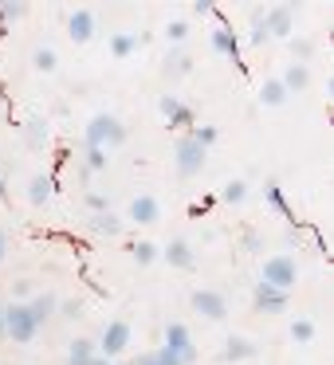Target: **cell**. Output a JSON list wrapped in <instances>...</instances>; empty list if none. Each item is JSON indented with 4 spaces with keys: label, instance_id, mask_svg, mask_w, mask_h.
<instances>
[{
    "label": "cell",
    "instance_id": "6da1fadb",
    "mask_svg": "<svg viewBox=\"0 0 334 365\" xmlns=\"http://www.w3.org/2000/svg\"><path fill=\"white\" fill-rule=\"evenodd\" d=\"M126 142V126H122L114 114H95V118L87 122V134H83V145L87 150H106L111 153L114 145Z\"/></svg>",
    "mask_w": 334,
    "mask_h": 365
},
{
    "label": "cell",
    "instance_id": "9c48e42d",
    "mask_svg": "<svg viewBox=\"0 0 334 365\" xmlns=\"http://www.w3.org/2000/svg\"><path fill=\"white\" fill-rule=\"evenodd\" d=\"M252 307L260 310V314H283V310H287V294L275 291V287H268V283H255Z\"/></svg>",
    "mask_w": 334,
    "mask_h": 365
},
{
    "label": "cell",
    "instance_id": "5b68a950",
    "mask_svg": "<svg viewBox=\"0 0 334 365\" xmlns=\"http://www.w3.org/2000/svg\"><path fill=\"white\" fill-rule=\"evenodd\" d=\"M130 346V322H122V318H114V322H106L103 338L95 341V349L103 357H111V361H118V354H126Z\"/></svg>",
    "mask_w": 334,
    "mask_h": 365
},
{
    "label": "cell",
    "instance_id": "d4e9b609",
    "mask_svg": "<svg viewBox=\"0 0 334 365\" xmlns=\"http://www.w3.org/2000/svg\"><path fill=\"white\" fill-rule=\"evenodd\" d=\"M106 161H111V153H106V150H87V145H83V177L106 169Z\"/></svg>",
    "mask_w": 334,
    "mask_h": 365
},
{
    "label": "cell",
    "instance_id": "277c9868",
    "mask_svg": "<svg viewBox=\"0 0 334 365\" xmlns=\"http://www.w3.org/2000/svg\"><path fill=\"white\" fill-rule=\"evenodd\" d=\"M205 161H208V150H201L193 138H177L173 142V165L181 177H197L205 169Z\"/></svg>",
    "mask_w": 334,
    "mask_h": 365
},
{
    "label": "cell",
    "instance_id": "1f68e13d",
    "mask_svg": "<svg viewBox=\"0 0 334 365\" xmlns=\"http://www.w3.org/2000/svg\"><path fill=\"white\" fill-rule=\"evenodd\" d=\"M287 334H291V341H310L315 338V322H310V318H295Z\"/></svg>",
    "mask_w": 334,
    "mask_h": 365
},
{
    "label": "cell",
    "instance_id": "f1b7e54d",
    "mask_svg": "<svg viewBox=\"0 0 334 365\" xmlns=\"http://www.w3.org/2000/svg\"><path fill=\"white\" fill-rule=\"evenodd\" d=\"M158 255H161V247H158V244H150V240H138V244H134V259L142 263V267L158 263Z\"/></svg>",
    "mask_w": 334,
    "mask_h": 365
},
{
    "label": "cell",
    "instance_id": "8992f818",
    "mask_svg": "<svg viewBox=\"0 0 334 365\" xmlns=\"http://www.w3.org/2000/svg\"><path fill=\"white\" fill-rule=\"evenodd\" d=\"M166 349H173L181 357V365H193L197 361V346H193V334L185 330L181 322H169L166 326Z\"/></svg>",
    "mask_w": 334,
    "mask_h": 365
},
{
    "label": "cell",
    "instance_id": "f35d334b",
    "mask_svg": "<svg viewBox=\"0 0 334 365\" xmlns=\"http://www.w3.org/2000/svg\"><path fill=\"white\" fill-rule=\"evenodd\" d=\"M28 294H32V283H28V279H20V283H16V302H24Z\"/></svg>",
    "mask_w": 334,
    "mask_h": 365
},
{
    "label": "cell",
    "instance_id": "8fae6325",
    "mask_svg": "<svg viewBox=\"0 0 334 365\" xmlns=\"http://www.w3.org/2000/svg\"><path fill=\"white\" fill-rule=\"evenodd\" d=\"M161 259H166L169 267H181V271L197 267V255H193V247L185 244V240H169V244L161 247Z\"/></svg>",
    "mask_w": 334,
    "mask_h": 365
},
{
    "label": "cell",
    "instance_id": "7402d4cb",
    "mask_svg": "<svg viewBox=\"0 0 334 365\" xmlns=\"http://www.w3.org/2000/svg\"><path fill=\"white\" fill-rule=\"evenodd\" d=\"M166 122H169V126L177 130V134H189V130L197 126V114H193V106H189V103H181V106H177V110L169 114Z\"/></svg>",
    "mask_w": 334,
    "mask_h": 365
},
{
    "label": "cell",
    "instance_id": "f546056e",
    "mask_svg": "<svg viewBox=\"0 0 334 365\" xmlns=\"http://www.w3.org/2000/svg\"><path fill=\"white\" fill-rule=\"evenodd\" d=\"M244 197H248V181H240V177H236V181H228V185L221 189V200H224V205H240Z\"/></svg>",
    "mask_w": 334,
    "mask_h": 365
},
{
    "label": "cell",
    "instance_id": "3957f363",
    "mask_svg": "<svg viewBox=\"0 0 334 365\" xmlns=\"http://www.w3.org/2000/svg\"><path fill=\"white\" fill-rule=\"evenodd\" d=\"M295 279H299V263H295V255H271V259H263V279L260 283L275 287V291H291Z\"/></svg>",
    "mask_w": 334,
    "mask_h": 365
},
{
    "label": "cell",
    "instance_id": "83f0119b",
    "mask_svg": "<svg viewBox=\"0 0 334 365\" xmlns=\"http://www.w3.org/2000/svg\"><path fill=\"white\" fill-rule=\"evenodd\" d=\"M28 16V4L20 0H0V24H12V20H24Z\"/></svg>",
    "mask_w": 334,
    "mask_h": 365
},
{
    "label": "cell",
    "instance_id": "7a4b0ae2",
    "mask_svg": "<svg viewBox=\"0 0 334 365\" xmlns=\"http://www.w3.org/2000/svg\"><path fill=\"white\" fill-rule=\"evenodd\" d=\"M36 334H40V322L32 318V310H28V302H12V307H4V338L12 341H32Z\"/></svg>",
    "mask_w": 334,
    "mask_h": 365
},
{
    "label": "cell",
    "instance_id": "7dc6e473",
    "mask_svg": "<svg viewBox=\"0 0 334 365\" xmlns=\"http://www.w3.org/2000/svg\"><path fill=\"white\" fill-rule=\"evenodd\" d=\"M114 365H134V361H114Z\"/></svg>",
    "mask_w": 334,
    "mask_h": 365
},
{
    "label": "cell",
    "instance_id": "e575fe53",
    "mask_svg": "<svg viewBox=\"0 0 334 365\" xmlns=\"http://www.w3.org/2000/svg\"><path fill=\"white\" fill-rule=\"evenodd\" d=\"M252 43H255V48H263V43H268V28H263V9H260V12H252Z\"/></svg>",
    "mask_w": 334,
    "mask_h": 365
},
{
    "label": "cell",
    "instance_id": "ac0fdd59",
    "mask_svg": "<svg viewBox=\"0 0 334 365\" xmlns=\"http://www.w3.org/2000/svg\"><path fill=\"white\" fill-rule=\"evenodd\" d=\"M255 354V346H252V341H248V338H240V334H232V338L228 341H224V361H248V357H252Z\"/></svg>",
    "mask_w": 334,
    "mask_h": 365
},
{
    "label": "cell",
    "instance_id": "52a82bcc",
    "mask_svg": "<svg viewBox=\"0 0 334 365\" xmlns=\"http://www.w3.org/2000/svg\"><path fill=\"white\" fill-rule=\"evenodd\" d=\"M193 310L205 314L208 322H224L228 318V299L221 291H193Z\"/></svg>",
    "mask_w": 334,
    "mask_h": 365
},
{
    "label": "cell",
    "instance_id": "d6986e66",
    "mask_svg": "<svg viewBox=\"0 0 334 365\" xmlns=\"http://www.w3.org/2000/svg\"><path fill=\"white\" fill-rule=\"evenodd\" d=\"M279 83H283V91H287V95H291V91H303V87H307V83H310V71H307V67H303V63H291V67H287L283 75H279Z\"/></svg>",
    "mask_w": 334,
    "mask_h": 365
},
{
    "label": "cell",
    "instance_id": "74e56055",
    "mask_svg": "<svg viewBox=\"0 0 334 365\" xmlns=\"http://www.w3.org/2000/svg\"><path fill=\"white\" fill-rule=\"evenodd\" d=\"M64 314L67 318H83V299H67L64 302Z\"/></svg>",
    "mask_w": 334,
    "mask_h": 365
},
{
    "label": "cell",
    "instance_id": "8d00e7d4",
    "mask_svg": "<svg viewBox=\"0 0 334 365\" xmlns=\"http://www.w3.org/2000/svg\"><path fill=\"white\" fill-rule=\"evenodd\" d=\"M153 357H158V365H181V357H177L173 349H166V346L153 349Z\"/></svg>",
    "mask_w": 334,
    "mask_h": 365
},
{
    "label": "cell",
    "instance_id": "4dcf8cb0",
    "mask_svg": "<svg viewBox=\"0 0 334 365\" xmlns=\"http://www.w3.org/2000/svg\"><path fill=\"white\" fill-rule=\"evenodd\" d=\"M263 197H268V205L275 208L279 216H291V208H287V200H283V192H279V185H275V181H268V189H263Z\"/></svg>",
    "mask_w": 334,
    "mask_h": 365
},
{
    "label": "cell",
    "instance_id": "9a60e30c",
    "mask_svg": "<svg viewBox=\"0 0 334 365\" xmlns=\"http://www.w3.org/2000/svg\"><path fill=\"white\" fill-rule=\"evenodd\" d=\"M56 307H59V299H56V294H48V291H44V294H36V299L28 302V310H32V318L40 322V330L48 326V318L56 314Z\"/></svg>",
    "mask_w": 334,
    "mask_h": 365
},
{
    "label": "cell",
    "instance_id": "bcb514c9",
    "mask_svg": "<svg viewBox=\"0 0 334 365\" xmlns=\"http://www.w3.org/2000/svg\"><path fill=\"white\" fill-rule=\"evenodd\" d=\"M4 192H9V185H4V177H0V200H4Z\"/></svg>",
    "mask_w": 334,
    "mask_h": 365
},
{
    "label": "cell",
    "instance_id": "30bf717a",
    "mask_svg": "<svg viewBox=\"0 0 334 365\" xmlns=\"http://www.w3.org/2000/svg\"><path fill=\"white\" fill-rule=\"evenodd\" d=\"M67 36H71L75 43H91V40H95V12H91V9H75L71 16H67Z\"/></svg>",
    "mask_w": 334,
    "mask_h": 365
},
{
    "label": "cell",
    "instance_id": "484cf974",
    "mask_svg": "<svg viewBox=\"0 0 334 365\" xmlns=\"http://www.w3.org/2000/svg\"><path fill=\"white\" fill-rule=\"evenodd\" d=\"M181 138H193V142H197L201 150H213L216 138H221V130H216V126H193L189 134H181Z\"/></svg>",
    "mask_w": 334,
    "mask_h": 365
},
{
    "label": "cell",
    "instance_id": "60d3db41",
    "mask_svg": "<svg viewBox=\"0 0 334 365\" xmlns=\"http://www.w3.org/2000/svg\"><path fill=\"white\" fill-rule=\"evenodd\" d=\"M134 365H158V357H153V349H150V354H142V357H134Z\"/></svg>",
    "mask_w": 334,
    "mask_h": 365
},
{
    "label": "cell",
    "instance_id": "d6a6232c",
    "mask_svg": "<svg viewBox=\"0 0 334 365\" xmlns=\"http://www.w3.org/2000/svg\"><path fill=\"white\" fill-rule=\"evenodd\" d=\"M166 36H169V40H173V48H181V43L189 40V24H185V20H169Z\"/></svg>",
    "mask_w": 334,
    "mask_h": 365
},
{
    "label": "cell",
    "instance_id": "4fadbf2b",
    "mask_svg": "<svg viewBox=\"0 0 334 365\" xmlns=\"http://www.w3.org/2000/svg\"><path fill=\"white\" fill-rule=\"evenodd\" d=\"M158 216H161V205H158V197H134L130 200V220L134 224H158Z\"/></svg>",
    "mask_w": 334,
    "mask_h": 365
},
{
    "label": "cell",
    "instance_id": "cb8c5ba5",
    "mask_svg": "<svg viewBox=\"0 0 334 365\" xmlns=\"http://www.w3.org/2000/svg\"><path fill=\"white\" fill-rule=\"evenodd\" d=\"M260 103H263V106H283V103H287L283 83H279V79H268V83H263V87H260Z\"/></svg>",
    "mask_w": 334,
    "mask_h": 365
},
{
    "label": "cell",
    "instance_id": "4316f807",
    "mask_svg": "<svg viewBox=\"0 0 334 365\" xmlns=\"http://www.w3.org/2000/svg\"><path fill=\"white\" fill-rule=\"evenodd\" d=\"M32 67H36L40 75H51V71L59 67V56H56L51 48H36V56H32Z\"/></svg>",
    "mask_w": 334,
    "mask_h": 365
},
{
    "label": "cell",
    "instance_id": "ffe728a7",
    "mask_svg": "<svg viewBox=\"0 0 334 365\" xmlns=\"http://www.w3.org/2000/svg\"><path fill=\"white\" fill-rule=\"evenodd\" d=\"M91 228H95L98 236H122V216L118 212H95Z\"/></svg>",
    "mask_w": 334,
    "mask_h": 365
},
{
    "label": "cell",
    "instance_id": "2e32d148",
    "mask_svg": "<svg viewBox=\"0 0 334 365\" xmlns=\"http://www.w3.org/2000/svg\"><path fill=\"white\" fill-rule=\"evenodd\" d=\"M146 40H150L146 32H142V36H126V32H118V36L111 40V56H114V59H126V56H134V51L142 48Z\"/></svg>",
    "mask_w": 334,
    "mask_h": 365
},
{
    "label": "cell",
    "instance_id": "d590c367",
    "mask_svg": "<svg viewBox=\"0 0 334 365\" xmlns=\"http://www.w3.org/2000/svg\"><path fill=\"white\" fill-rule=\"evenodd\" d=\"M83 200H87L91 212H111V197H103V192H87Z\"/></svg>",
    "mask_w": 334,
    "mask_h": 365
},
{
    "label": "cell",
    "instance_id": "7bdbcfd3",
    "mask_svg": "<svg viewBox=\"0 0 334 365\" xmlns=\"http://www.w3.org/2000/svg\"><path fill=\"white\" fill-rule=\"evenodd\" d=\"M4 255H9V236L0 232V259H4Z\"/></svg>",
    "mask_w": 334,
    "mask_h": 365
},
{
    "label": "cell",
    "instance_id": "f6af8a7d",
    "mask_svg": "<svg viewBox=\"0 0 334 365\" xmlns=\"http://www.w3.org/2000/svg\"><path fill=\"white\" fill-rule=\"evenodd\" d=\"M0 338H4V302H0Z\"/></svg>",
    "mask_w": 334,
    "mask_h": 365
},
{
    "label": "cell",
    "instance_id": "5bb4252c",
    "mask_svg": "<svg viewBox=\"0 0 334 365\" xmlns=\"http://www.w3.org/2000/svg\"><path fill=\"white\" fill-rule=\"evenodd\" d=\"M208 43H213V51L216 56H240V40H236V32L232 28H213V36H208Z\"/></svg>",
    "mask_w": 334,
    "mask_h": 365
},
{
    "label": "cell",
    "instance_id": "ee69618b",
    "mask_svg": "<svg viewBox=\"0 0 334 365\" xmlns=\"http://www.w3.org/2000/svg\"><path fill=\"white\" fill-rule=\"evenodd\" d=\"M91 365H114V361H111V357H103V354H95V361H91Z\"/></svg>",
    "mask_w": 334,
    "mask_h": 365
},
{
    "label": "cell",
    "instance_id": "603a6c76",
    "mask_svg": "<svg viewBox=\"0 0 334 365\" xmlns=\"http://www.w3.org/2000/svg\"><path fill=\"white\" fill-rule=\"evenodd\" d=\"M24 134H28V145H32V150H44V145H48V118H28Z\"/></svg>",
    "mask_w": 334,
    "mask_h": 365
},
{
    "label": "cell",
    "instance_id": "ab89813d",
    "mask_svg": "<svg viewBox=\"0 0 334 365\" xmlns=\"http://www.w3.org/2000/svg\"><path fill=\"white\" fill-rule=\"evenodd\" d=\"M193 12H201V16H205V12H213V4H208V0H193Z\"/></svg>",
    "mask_w": 334,
    "mask_h": 365
},
{
    "label": "cell",
    "instance_id": "b9f144b4",
    "mask_svg": "<svg viewBox=\"0 0 334 365\" xmlns=\"http://www.w3.org/2000/svg\"><path fill=\"white\" fill-rule=\"evenodd\" d=\"M244 247L248 252H260V236H244Z\"/></svg>",
    "mask_w": 334,
    "mask_h": 365
},
{
    "label": "cell",
    "instance_id": "7c38bea8",
    "mask_svg": "<svg viewBox=\"0 0 334 365\" xmlns=\"http://www.w3.org/2000/svg\"><path fill=\"white\" fill-rule=\"evenodd\" d=\"M56 192H59V185H56V177H51V173H36L32 181H28V200H32L36 208H44Z\"/></svg>",
    "mask_w": 334,
    "mask_h": 365
},
{
    "label": "cell",
    "instance_id": "44dd1931",
    "mask_svg": "<svg viewBox=\"0 0 334 365\" xmlns=\"http://www.w3.org/2000/svg\"><path fill=\"white\" fill-rule=\"evenodd\" d=\"M193 71V56L185 48H173L166 56V75H189Z\"/></svg>",
    "mask_w": 334,
    "mask_h": 365
},
{
    "label": "cell",
    "instance_id": "ba28073f",
    "mask_svg": "<svg viewBox=\"0 0 334 365\" xmlns=\"http://www.w3.org/2000/svg\"><path fill=\"white\" fill-rule=\"evenodd\" d=\"M263 28H268V40H287L295 28V9L291 4H275V9L263 12Z\"/></svg>",
    "mask_w": 334,
    "mask_h": 365
},
{
    "label": "cell",
    "instance_id": "836d02e7",
    "mask_svg": "<svg viewBox=\"0 0 334 365\" xmlns=\"http://www.w3.org/2000/svg\"><path fill=\"white\" fill-rule=\"evenodd\" d=\"M291 56H295V63L307 67V59L315 56V43H310V40H291Z\"/></svg>",
    "mask_w": 334,
    "mask_h": 365
},
{
    "label": "cell",
    "instance_id": "e0dca14e",
    "mask_svg": "<svg viewBox=\"0 0 334 365\" xmlns=\"http://www.w3.org/2000/svg\"><path fill=\"white\" fill-rule=\"evenodd\" d=\"M95 354H98V349H95V341H91V338H75L71 346H67V365H91V361H95Z\"/></svg>",
    "mask_w": 334,
    "mask_h": 365
}]
</instances>
